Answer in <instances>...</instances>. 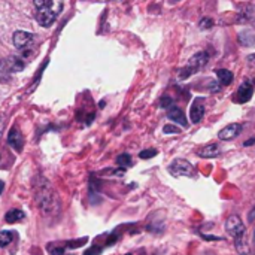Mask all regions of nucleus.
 Wrapping results in <instances>:
<instances>
[{
	"label": "nucleus",
	"mask_w": 255,
	"mask_h": 255,
	"mask_svg": "<svg viewBox=\"0 0 255 255\" xmlns=\"http://www.w3.org/2000/svg\"><path fill=\"white\" fill-rule=\"evenodd\" d=\"M206 58H208V55H206L205 52H199L197 55H194V57L190 60V63H188L187 69H184V70H182L184 73H181V78H187V76L193 75L196 70H199V69L206 63Z\"/></svg>",
	"instance_id": "obj_6"
},
{
	"label": "nucleus",
	"mask_w": 255,
	"mask_h": 255,
	"mask_svg": "<svg viewBox=\"0 0 255 255\" xmlns=\"http://www.w3.org/2000/svg\"><path fill=\"white\" fill-rule=\"evenodd\" d=\"M102 254V248L100 247H91L90 250H87L85 251V254L84 255H100Z\"/></svg>",
	"instance_id": "obj_21"
},
{
	"label": "nucleus",
	"mask_w": 255,
	"mask_h": 255,
	"mask_svg": "<svg viewBox=\"0 0 255 255\" xmlns=\"http://www.w3.org/2000/svg\"><path fill=\"white\" fill-rule=\"evenodd\" d=\"M248 218H250V221H255V208L250 212V217Z\"/></svg>",
	"instance_id": "obj_26"
},
{
	"label": "nucleus",
	"mask_w": 255,
	"mask_h": 255,
	"mask_svg": "<svg viewBox=\"0 0 255 255\" xmlns=\"http://www.w3.org/2000/svg\"><path fill=\"white\" fill-rule=\"evenodd\" d=\"M7 142H9V145H10L13 149H16V151H21L22 146H24V137H22L21 131H19L18 128H15V127L9 131V134H7Z\"/></svg>",
	"instance_id": "obj_10"
},
{
	"label": "nucleus",
	"mask_w": 255,
	"mask_h": 255,
	"mask_svg": "<svg viewBox=\"0 0 255 255\" xmlns=\"http://www.w3.org/2000/svg\"><path fill=\"white\" fill-rule=\"evenodd\" d=\"M163 130H164V133H175V134L181 133V130L178 127H175V126H164Z\"/></svg>",
	"instance_id": "obj_22"
},
{
	"label": "nucleus",
	"mask_w": 255,
	"mask_h": 255,
	"mask_svg": "<svg viewBox=\"0 0 255 255\" xmlns=\"http://www.w3.org/2000/svg\"><path fill=\"white\" fill-rule=\"evenodd\" d=\"M87 242H88V238H81V239H78V241H70V242H67V244H66V247H67V248L75 250V248H79V247L85 245Z\"/></svg>",
	"instance_id": "obj_18"
},
{
	"label": "nucleus",
	"mask_w": 255,
	"mask_h": 255,
	"mask_svg": "<svg viewBox=\"0 0 255 255\" xmlns=\"http://www.w3.org/2000/svg\"><path fill=\"white\" fill-rule=\"evenodd\" d=\"M226 230H227V233L235 241L236 239H241V238H247L245 224L242 223V220L238 215H232V217L227 218V221H226Z\"/></svg>",
	"instance_id": "obj_3"
},
{
	"label": "nucleus",
	"mask_w": 255,
	"mask_h": 255,
	"mask_svg": "<svg viewBox=\"0 0 255 255\" xmlns=\"http://www.w3.org/2000/svg\"><path fill=\"white\" fill-rule=\"evenodd\" d=\"M254 142H255V139H251V140H248V142H245V145H247V146H250V145H253Z\"/></svg>",
	"instance_id": "obj_28"
},
{
	"label": "nucleus",
	"mask_w": 255,
	"mask_h": 255,
	"mask_svg": "<svg viewBox=\"0 0 255 255\" xmlns=\"http://www.w3.org/2000/svg\"><path fill=\"white\" fill-rule=\"evenodd\" d=\"M157 155V151L155 149H145V151H142L140 154H139V157L142 158V160H148V158H152V157H155Z\"/></svg>",
	"instance_id": "obj_19"
},
{
	"label": "nucleus",
	"mask_w": 255,
	"mask_h": 255,
	"mask_svg": "<svg viewBox=\"0 0 255 255\" xmlns=\"http://www.w3.org/2000/svg\"><path fill=\"white\" fill-rule=\"evenodd\" d=\"M221 154V146L218 143H209L197 151V155L202 158H215Z\"/></svg>",
	"instance_id": "obj_11"
},
{
	"label": "nucleus",
	"mask_w": 255,
	"mask_h": 255,
	"mask_svg": "<svg viewBox=\"0 0 255 255\" xmlns=\"http://www.w3.org/2000/svg\"><path fill=\"white\" fill-rule=\"evenodd\" d=\"M242 133V126L235 123V124H229L227 127H224L220 133H218V137L221 140H232L235 137H238L239 134Z\"/></svg>",
	"instance_id": "obj_8"
},
{
	"label": "nucleus",
	"mask_w": 255,
	"mask_h": 255,
	"mask_svg": "<svg viewBox=\"0 0 255 255\" xmlns=\"http://www.w3.org/2000/svg\"><path fill=\"white\" fill-rule=\"evenodd\" d=\"M235 245H236V250L241 255H248L250 254V247L247 244V238H241V239H236L235 241Z\"/></svg>",
	"instance_id": "obj_15"
},
{
	"label": "nucleus",
	"mask_w": 255,
	"mask_h": 255,
	"mask_svg": "<svg viewBox=\"0 0 255 255\" xmlns=\"http://www.w3.org/2000/svg\"><path fill=\"white\" fill-rule=\"evenodd\" d=\"M167 117L173 121V123H178L184 127H187V118L184 115V112L179 109V108H175V106H170V111L167 112Z\"/></svg>",
	"instance_id": "obj_12"
},
{
	"label": "nucleus",
	"mask_w": 255,
	"mask_h": 255,
	"mask_svg": "<svg viewBox=\"0 0 255 255\" xmlns=\"http://www.w3.org/2000/svg\"><path fill=\"white\" fill-rule=\"evenodd\" d=\"M247 60H248V64H250V66H254L255 67V54L248 55V58H247Z\"/></svg>",
	"instance_id": "obj_25"
},
{
	"label": "nucleus",
	"mask_w": 255,
	"mask_h": 255,
	"mask_svg": "<svg viewBox=\"0 0 255 255\" xmlns=\"http://www.w3.org/2000/svg\"><path fill=\"white\" fill-rule=\"evenodd\" d=\"M13 239L12 232H0V248H6Z\"/></svg>",
	"instance_id": "obj_16"
},
{
	"label": "nucleus",
	"mask_w": 255,
	"mask_h": 255,
	"mask_svg": "<svg viewBox=\"0 0 255 255\" xmlns=\"http://www.w3.org/2000/svg\"><path fill=\"white\" fill-rule=\"evenodd\" d=\"M172 103H173V102H172V99L166 96V97H163V100H161V108H170V106H172Z\"/></svg>",
	"instance_id": "obj_24"
},
{
	"label": "nucleus",
	"mask_w": 255,
	"mask_h": 255,
	"mask_svg": "<svg viewBox=\"0 0 255 255\" xmlns=\"http://www.w3.org/2000/svg\"><path fill=\"white\" fill-rule=\"evenodd\" d=\"M51 255H66V251L63 247H57V248H51Z\"/></svg>",
	"instance_id": "obj_23"
},
{
	"label": "nucleus",
	"mask_w": 255,
	"mask_h": 255,
	"mask_svg": "<svg viewBox=\"0 0 255 255\" xmlns=\"http://www.w3.org/2000/svg\"><path fill=\"white\" fill-rule=\"evenodd\" d=\"M203 115H205L203 99H197V100H194V103H193V106H191V109H190V118H191V121H193L194 124H197V123L202 121Z\"/></svg>",
	"instance_id": "obj_9"
},
{
	"label": "nucleus",
	"mask_w": 255,
	"mask_h": 255,
	"mask_svg": "<svg viewBox=\"0 0 255 255\" xmlns=\"http://www.w3.org/2000/svg\"><path fill=\"white\" fill-rule=\"evenodd\" d=\"M217 76H218V79H220V82L223 85H230L232 81H233V73L230 70H227V69H220L217 72Z\"/></svg>",
	"instance_id": "obj_14"
},
{
	"label": "nucleus",
	"mask_w": 255,
	"mask_h": 255,
	"mask_svg": "<svg viewBox=\"0 0 255 255\" xmlns=\"http://www.w3.org/2000/svg\"><path fill=\"white\" fill-rule=\"evenodd\" d=\"M24 217L25 215H24V212L21 209H12V211H9L4 215V221L9 223V224H12V223H18V221L24 220Z\"/></svg>",
	"instance_id": "obj_13"
},
{
	"label": "nucleus",
	"mask_w": 255,
	"mask_h": 255,
	"mask_svg": "<svg viewBox=\"0 0 255 255\" xmlns=\"http://www.w3.org/2000/svg\"><path fill=\"white\" fill-rule=\"evenodd\" d=\"M3 190H4V182L0 181V196H1V193H3Z\"/></svg>",
	"instance_id": "obj_27"
},
{
	"label": "nucleus",
	"mask_w": 255,
	"mask_h": 255,
	"mask_svg": "<svg viewBox=\"0 0 255 255\" xmlns=\"http://www.w3.org/2000/svg\"><path fill=\"white\" fill-rule=\"evenodd\" d=\"M126 255H131V254H126Z\"/></svg>",
	"instance_id": "obj_29"
},
{
	"label": "nucleus",
	"mask_w": 255,
	"mask_h": 255,
	"mask_svg": "<svg viewBox=\"0 0 255 255\" xmlns=\"http://www.w3.org/2000/svg\"><path fill=\"white\" fill-rule=\"evenodd\" d=\"M33 4L36 21L43 27H49L61 12L63 0H34Z\"/></svg>",
	"instance_id": "obj_1"
},
{
	"label": "nucleus",
	"mask_w": 255,
	"mask_h": 255,
	"mask_svg": "<svg viewBox=\"0 0 255 255\" xmlns=\"http://www.w3.org/2000/svg\"><path fill=\"white\" fill-rule=\"evenodd\" d=\"M169 172L173 176H194V167L190 161L178 158L169 166Z\"/></svg>",
	"instance_id": "obj_4"
},
{
	"label": "nucleus",
	"mask_w": 255,
	"mask_h": 255,
	"mask_svg": "<svg viewBox=\"0 0 255 255\" xmlns=\"http://www.w3.org/2000/svg\"><path fill=\"white\" fill-rule=\"evenodd\" d=\"M13 45L15 48H18L19 51H27L31 48L33 42H34V37L31 33L28 31H22V30H18L13 33Z\"/></svg>",
	"instance_id": "obj_5"
},
{
	"label": "nucleus",
	"mask_w": 255,
	"mask_h": 255,
	"mask_svg": "<svg viewBox=\"0 0 255 255\" xmlns=\"http://www.w3.org/2000/svg\"><path fill=\"white\" fill-rule=\"evenodd\" d=\"M49 184H46V187L43 190H39L36 193V202L39 205V208L43 211V212H52L55 211L57 208V200H55V196L52 194V191H49Z\"/></svg>",
	"instance_id": "obj_2"
},
{
	"label": "nucleus",
	"mask_w": 255,
	"mask_h": 255,
	"mask_svg": "<svg viewBox=\"0 0 255 255\" xmlns=\"http://www.w3.org/2000/svg\"><path fill=\"white\" fill-rule=\"evenodd\" d=\"M212 25H214V19H211V18H203L200 21V27L202 28H211Z\"/></svg>",
	"instance_id": "obj_20"
},
{
	"label": "nucleus",
	"mask_w": 255,
	"mask_h": 255,
	"mask_svg": "<svg viewBox=\"0 0 255 255\" xmlns=\"http://www.w3.org/2000/svg\"><path fill=\"white\" fill-rule=\"evenodd\" d=\"M253 93H254V85L251 81H244V84L239 87L238 90V94H236V102L238 103H247L251 100L253 97Z\"/></svg>",
	"instance_id": "obj_7"
},
{
	"label": "nucleus",
	"mask_w": 255,
	"mask_h": 255,
	"mask_svg": "<svg viewBox=\"0 0 255 255\" xmlns=\"http://www.w3.org/2000/svg\"><path fill=\"white\" fill-rule=\"evenodd\" d=\"M117 163L121 169H126L128 166H131V157L128 154H121L118 158H117Z\"/></svg>",
	"instance_id": "obj_17"
}]
</instances>
